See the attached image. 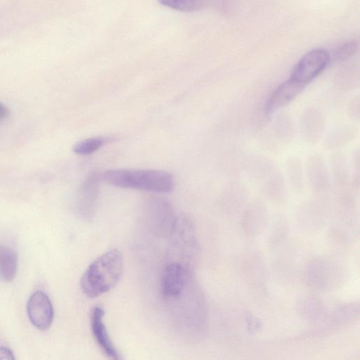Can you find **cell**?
<instances>
[{"instance_id":"cell-1","label":"cell","mask_w":360,"mask_h":360,"mask_svg":"<svg viewBox=\"0 0 360 360\" xmlns=\"http://www.w3.org/2000/svg\"><path fill=\"white\" fill-rule=\"evenodd\" d=\"M124 270L122 252L115 248L108 250L92 262L80 280V288L88 297L95 298L112 289Z\"/></svg>"},{"instance_id":"cell-2","label":"cell","mask_w":360,"mask_h":360,"mask_svg":"<svg viewBox=\"0 0 360 360\" xmlns=\"http://www.w3.org/2000/svg\"><path fill=\"white\" fill-rule=\"evenodd\" d=\"M101 180L112 186L156 193L170 192L174 187L173 176L157 169H114L101 173Z\"/></svg>"},{"instance_id":"cell-3","label":"cell","mask_w":360,"mask_h":360,"mask_svg":"<svg viewBox=\"0 0 360 360\" xmlns=\"http://www.w3.org/2000/svg\"><path fill=\"white\" fill-rule=\"evenodd\" d=\"M330 60L329 53L321 49L304 54L292 69L290 78L306 86L320 75Z\"/></svg>"},{"instance_id":"cell-4","label":"cell","mask_w":360,"mask_h":360,"mask_svg":"<svg viewBox=\"0 0 360 360\" xmlns=\"http://www.w3.org/2000/svg\"><path fill=\"white\" fill-rule=\"evenodd\" d=\"M189 282L188 271L182 264L169 263L162 272L160 282L162 294L166 300L174 301L187 290Z\"/></svg>"},{"instance_id":"cell-5","label":"cell","mask_w":360,"mask_h":360,"mask_svg":"<svg viewBox=\"0 0 360 360\" xmlns=\"http://www.w3.org/2000/svg\"><path fill=\"white\" fill-rule=\"evenodd\" d=\"M27 312L32 324L40 330H47L53 322V307L49 296L43 291L37 290L30 297Z\"/></svg>"},{"instance_id":"cell-6","label":"cell","mask_w":360,"mask_h":360,"mask_svg":"<svg viewBox=\"0 0 360 360\" xmlns=\"http://www.w3.org/2000/svg\"><path fill=\"white\" fill-rule=\"evenodd\" d=\"M105 311L99 306H94L91 311V328L96 342L99 347L109 358L114 360L121 359L117 349L111 341L103 322Z\"/></svg>"},{"instance_id":"cell-7","label":"cell","mask_w":360,"mask_h":360,"mask_svg":"<svg viewBox=\"0 0 360 360\" xmlns=\"http://www.w3.org/2000/svg\"><path fill=\"white\" fill-rule=\"evenodd\" d=\"M304 86L291 79L280 84L268 98L264 110L271 115L294 100L304 89Z\"/></svg>"},{"instance_id":"cell-8","label":"cell","mask_w":360,"mask_h":360,"mask_svg":"<svg viewBox=\"0 0 360 360\" xmlns=\"http://www.w3.org/2000/svg\"><path fill=\"white\" fill-rule=\"evenodd\" d=\"M100 172L90 173L82 182L77 194V206L80 214L86 217L91 216L99 193Z\"/></svg>"},{"instance_id":"cell-9","label":"cell","mask_w":360,"mask_h":360,"mask_svg":"<svg viewBox=\"0 0 360 360\" xmlns=\"http://www.w3.org/2000/svg\"><path fill=\"white\" fill-rule=\"evenodd\" d=\"M18 269V255L11 248L0 244V279L11 282L15 277Z\"/></svg>"},{"instance_id":"cell-10","label":"cell","mask_w":360,"mask_h":360,"mask_svg":"<svg viewBox=\"0 0 360 360\" xmlns=\"http://www.w3.org/2000/svg\"><path fill=\"white\" fill-rule=\"evenodd\" d=\"M105 141L103 137H92L81 140L73 146V151L79 155H90L98 150Z\"/></svg>"},{"instance_id":"cell-11","label":"cell","mask_w":360,"mask_h":360,"mask_svg":"<svg viewBox=\"0 0 360 360\" xmlns=\"http://www.w3.org/2000/svg\"><path fill=\"white\" fill-rule=\"evenodd\" d=\"M158 1L165 6L181 11H197L205 5V0H158Z\"/></svg>"},{"instance_id":"cell-12","label":"cell","mask_w":360,"mask_h":360,"mask_svg":"<svg viewBox=\"0 0 360 360\" xmlns=\"http://www.w3.org/2000/svg\"><path fill=\"white\" fill-rule=\"evenodd\" d=\"M357 43L355 41H347L337 48L335 51V57L338 60H345L352 56L357 49Z\"/></svg>"},{"instance_id":"cell-13","label":"cell","mask_w":360,"mask_h":360,"mask_svg":"<svg viewBox=\"0 0 360 360\" xmlns=\"http://www.w3.org/2000/svg\"><path fill=\"white\" fill-rule=\"evenodd\" d=\"M0 359L13 360L15 359L13 352L8 347H0Z\"/></svg>"},{"instance_id":"cell-14","label":"cell","mask_w":360,"mask_h":360,"mask_svg":"<svg viewBox=\"0 0 360 360\" xmlns=\"http://www.w3.org/2000/svg\"><path fill=\"white\" fill-rule=\"evenodd\" d=\"M10 113L9 109L0 102V122L6 119Z\"/></svg>"}]
</instances>
